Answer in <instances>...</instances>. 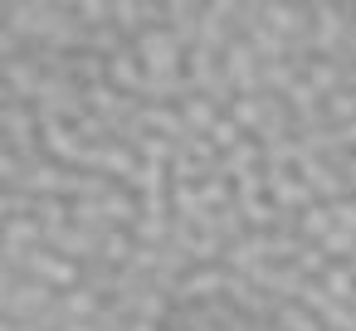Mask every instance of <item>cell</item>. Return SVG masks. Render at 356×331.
<instances>
[{"instance_id": "6da1fadb", "label": "cell", "mask_w": 356, "mask_h": 331, "mask_svg": "<svg viewBox=\"0 0 356 331\" xmlns=\"http://www.w3.org/2000/svg\"><path fill=\"white\" fill-rule=\"evenodd\" d=\"M259 15H264V25H268L273 35H298V30L312 25V20H307L312 10H302V6H264Z\"/></svg>"}, {"instance_id": "7a4b0ae2", "label": "cell", "mask_w": 356, "mask_h": 331, "mask_svg": "<svg viewBox=\"0 0 356 331\" xmlns=\"http://www.w3.org/2000/svg\"><path fill=\"white\" fill-rule=\"evenodd\" d=\"M225 54H229V59H225L229 78H234L244 93H254V83H259V78H254V44H229Z\"/></svg>"}, {"instance_id": "3957f363", "label": "cell", "mask_w": 356, "mask_h": 331, "mask_svg": "<svg viewBox=\"0 0 356 331\" xmlns=\"http://www.w3.org/2000/svg\"><path fill=\"white\" fill-rule=\"evenodd\" d=\"M220 287H229V273L205 268V273H191V278L181 282V297H186V302H191V297H215Z\"/></svg>"}, {"instance_id": "277c9868", "label": "cell", "mask_w": 356, "mask_h": 331, "mask_svg": "<svg viewBox=\"0 0 356 331\" xmlns=\"http://www.w3.org/2000/svg\"><path fill=\"white\" fill-rule=\"evenodd\" d=\"M35 278H54V282H74V268H64V263H54V258H44V253H35L30 263H25Z\"/></svg>"}, {"instance_id": "5b68a950", "label": "cell", "mask_w": 356, "mask_h": 331, "mask_svg": "<svg viewBox=\"0 0 356 331\" xmlns=\"http://www.w3.org/2000/svg\"><path fill=\"white\" fill-rule=\"evenodd\" d=\"M74 15H79V20H83V25H103V20H108V15H118V6H93V0H88V6H79V10H74Z\"/></svg>"}, {"instance_id": "8992f818", "label": "cell", "mask_w": 356, "mask_h": 331, "mask_svg": "<svg viewBox=\"0 0 356 331\" xmlns=\"http://www.w3.org/2000/svg\"><path fill=\"white\" fill-rule=\"evenodd\" d=\"M210 122V103H186V127H205Z\"/></svg>"}, {"instance_id": "52a82bcc", "label": "cell", "mask_w": 356, "mask_h": 331, "mask_svg": "<svg viewBox=\"0 0 356 331\" xmlns=\"http://www.w3.org/2000/svg\"><path fill=\"white\" fill-rule=\"evenodd\" d=\"M332 112H337V117H351V112H356V93H351V98H346V93H332Z\"/></svg>"}]
</instances>
